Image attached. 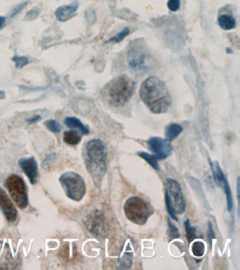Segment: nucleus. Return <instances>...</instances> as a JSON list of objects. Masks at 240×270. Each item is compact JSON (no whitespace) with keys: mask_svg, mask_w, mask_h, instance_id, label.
I'll return each mask as SVG.
<instances>
[{"mask_svg":"<svg viewBox=\"0 0 240 270\" xmlns=\"http://www.w3.org/2000/svg\"><path fill=\"white\" fill-rule=\"evenodd\" d=\"M141 100L152 113H166L171 105L170 96L165 83L155 76H151L142 82L139 90Z\"/></svg>","mask_w":240,"mask_h":270,"instance_id":"obj_1","label":"nucleus"},{"mask_svg":"<svg viewBox=\"0 0 240 270\" xmlns=\"http://www.w3.org/2000/svg\"><path fill=\"white\" fill-rule=\"evenodd\" d=\"M84 160L87 169L93 179H101L107 169L106 145L100 139L90 140L85 146Z\"/></svg>","mask_w":240,"mask_h":270,"instance_id":"obj_2","label":"nucleus"},{"mask_svg":"<svg viewBox=\"0 0 240 270\" xmlns=\"http://www.w3.org/2000/svg\"><path fill=\"white\" fill-rule=\"evenodd\" d=\"M136 87V82L126 75L113 79L106 87L108 101L115 106H124L133 97Z\"/></svg>","mask_w":240,"mask_h":270,"instance_id":"obj_3","label":"nucleus"},{"mask_svg":"<svg viewBox=\"0 0 240 270\" xmlns=\"http://www.w3.org/2000/svg\"><path fill=\"white\" fill-rule=\"evenodd\" d=\"M126 216L130 221L138 225H144L154 213V208L149 202L138 197H131L124 205Z\"/></svg>","mask_w":240,"mask_h":270,"instance_id":"obj_4","label":"nucleus"},{"mask_svg":"<svg viewBox=\"0 0 240 270\" xmlns=\"http://www.w3.org/2000/svg\"><path fill=\"white\" fill-rule=\"evenodd\" d=\"M127 62L130 68L137 75H143L154 66L152 56L141 46H133L128 52Z\"/></svg>","mask_w":240,"mask_h":270,"instance_id":"obj_5","label":"nucleus"},{"mask_svg":"<svg viewBox=\"0 0 240 270\" xmlns=\"http://www.w3.org/2000/svg\"><path fill=\"white\" fill-rule=\"evenodd\" d=\"M59 182L69 199L79 202L85 197L86 185L80 174L74 172H66L61 176Z\"/></svg>","mask_w":240,"mask_h":270,"instance_id":"obj_6","label":"nucleus"},{"mask_svg":"<svg viewBox=\"0 0 240 270\" xmlns=\"http://www.w3.org/2000/svg\"><path fill=\"white\" fill-rule=\"evenodd\" d=\"M5 187L19 208L25 209L28 207L29 195L27 186L21 177L16 174H12L6 179Z\"/></svg>","mask_w":240,"mask_h":270,"instance_id":"obj_7","label":"nucleus"},{"mask_svg":"<svg viewBox=\"0 0 240 270\" xmlns=\"http://www.w3.org/2000/svg\"><path fill=\"white\" fill-rule=\"evenodd\" d=\"M167 190L171 199L176 213L181 214L185 211V202L180 184L175 179H167Z\"/></svg>","mask_w":240,"mask_h":270,"instance_id":"obj_8","label":"nucleus"},{"mask_svg":"<svg viewBox=\"0 0 240 270\" xmlns=\"http://www.w3.org/2000/svg\"><path fill=\"white\" fill-rule=\"evenodd\" d=\"M148 149L158 158L159 160H164L171 156L172 146L170 141L160 137H152L148 140Z\"/></svg>","mask_w":240,"mask_h":270,"instance_id":"obj_9","label":"nucleus"},{"mask_svg":"<svg viewBox=\"0 0 240 270\" xmlns=\"http://www.w3.org/2000/svg\"><path fill=\"white\" fill-rule=\"evenodd\" d=\"M0 209L4 213L8 222L16 221L18 215L17 210L4 189L1 187H0Z\"/></svg>","mask_w":240,"mask_h":270,"instance_id":"obj_10","label":"nucleus"},{"mask_svg":"<svg viewBox=\"0 0 240 270\" xmlns=\"http://www.w3.org/2000/svg\"><path fill=\"white\" fill-rule=\"evenodd\" d=\"M19 166L24 171V173L29 177L31 183L34 185L37 183L38 167H37L35 159L34 157L21 159L19 161Z\"/></svg>","mask_w":240,"mask_h":270,"instance_id":"obj_11","label":"nucleus"},{"mask_svg":"<svg viewBox=\"0 0 240 270\" xmlns=\"http://www.w3.org/2000/svg\"><path fill=\"white\" fill-rule=\"evenodd\" d=\"M78 8V2L76 0L73 1L71 4L60 6L56 11V17L59 21H62V22L68 21V20L73 17Z\"/></svg>","mask_w":240,"mask_h":270,"instance_id":"obj_12","label":"nucleus"},{"mask_svg":"<svg viewBox=\"0 0 240 270\" xmlns=\"http://www.w3.org/2000/svg\"><path fill=\"white\" fill-rule=\"evenodd\" d=\"M64 123L66 126L72 129H78L83 135H87L90 133L88 128L84 126L83 123L75 117H68L66 118Z\"/></svg>","mask_w":240,"mask_h":270,"instance_id":"obj_13","label":"nucleus"},{"mask_svg":"<svg viewBox=\"0 0 240 270\" xmlns=\"http://www.w3.org/2000/svg\"><path fill=\"white\" fill-rule=\"evenodd\" d=\"M218 24L222 29L225 31H230L235 29L236 26V21L235 18L229 15H222L218 18Z\"/></svg>","mask_w":240,"mask_h":270,"instance_id":"obj_14","label":"nucleus"},{"mask_svg":"<svg viewBox=\"0 0 240 270\" xmlns=\"http://www.w3.org/2000/svg\"><path fill=\"white\" fill-rule=\"evenodd\" d=\"M64 141L66 144L75 146L81 141V136L78 132L74 131H66L64 133Z\"/></svg>","mask_w":240,"mask_h":270,"instance_id":"obj_15","label":"nucleus"},{"mask_svg":"<svg viewBox=\"0 0 240 270\" xmlns=\"http://www.w3.org/2000/svg\"><path fill=\"white\" fill-rule=\"evenodd\" d=\"M182 131H183V128L181 126L177 124V123H172L168 127L167 131H166V136L169 141H172V140L176 139Z\"/></svg>","mask_w":240,"mask_h":270,"instance_id":"obj_16","label":"nucleus"},{"mask_svg":"<svg viewBox=\"0 0 240 270\" xmlns=\"http://www.w3.org/2000/svg\"><path fill=\"white\" fill-rule=\"evenodd\" d=\"M138 155L144 161H147L153 169H156V170H159V159L155 155L149 154L147 152H144V151H140V152L138 153Z\"/></svg>","mask_w":240,"mask_h":270,"instance_id":"obj_17","label":"nucleus"},{"mask_svg":"<svg viewBox=\"0 0 240 270\" xmlns=\"http://www.w3.org/2000/svg\"><path fill=\"white\" fill-rule=\"evenodd\" d=\"M184 225L186 231L187 241L189 243H191L197 238L196 228L191 226L190 219H187L184 222Z\"/></svg>","mask_w":240,"mask_h":270,"instance_id":"obj_18","label":"nucleus"},{"mask_svg":"<svg viewBox=\"0 0 240 270\" xmlns=\"http://www.w3.org/2000/svg\"><path fill=\"white\" fill-rule=\"evenodd\" d=\"M165 201L168 212H169L171 217L172 220H175V221H178V219H177L176 215V212H175V208H174L173 204H172L171 199L170 197H169L167 190H166Z\"/></svg>","mask_w":240,"mask_h":270,"instance_id":"obj_19","label":"nucleus"},{"mask_svg":"<svg viewBox=\"0 0 240 270\" xmlns=\"http://www.w3.org/2000/svg\"><path fill=\"white\" fill-rule=\"evenodd\" d=\"M205 243L202 241L194 242L192 244V251L194 256L197 257V258H201L205 255Z\"/></svg>","mask_w":240,"mask_h":270,"instance_id":"obj_20","label":"nucleus"},{"mask_svg":"<svg viewBox=\"0 0 240 270\" xmlns=\"http://www.w3.org/2000/svg\"><path fill=\"white\" fill-rule=\"evenodd\" d=\"M168 226H169L168 235H169V238H170L171 239L173 240L175 239V238H180V233H179L178 229H177L175 225H172L169 218L168 219Z\"/></svg>","mask_w":240,"mask_h":270,"instance_id":"obj_21","label":"nucleus"},{"mask_svg":"<svg viewBox=\"0 0 240 270\" xmlns=\"http://www.w3.org/2000/svg\"><path fill=\"white\" fill-rule=\"evenodd\" d=\"M44 125L52 133H59L62 131V126L55 120H49L44 123Z\"/></svg>","mask_w":240,"mask_h":270,"instance_id":"obj_22","label":"nucleus"},{"mask_svg":"<svg viewBox=\"0 0 240 270\" xmlns=\"http://www.w3.org/2000/svg\"><path fill=\"white\" fill-rule=\"evenodd\" d=\"M13 62L16 64V68H21L29 64V59L26 57H20V56H15L12 58Z\"/></svg>","mask_w":240,"mask_h":270,"instance_id":"obj_23","label":"nucleus"},{"mask_svg":"<svg viewBox=\"0 0 240 270\" xmlns=\"http://www.w3.org/2000/svg\"><path fill=\"white\" fill-rule=\"evenodd\" d=\"M130 29L128 28H126L123 31H121V33H119L117 35L114 36V37H111L109 39V40L108 42H120L123 40L126 36L129 34Z\"/></svg>","mask_w":240,"mask_h":270,"instance_id":"obj_24","label":"nucleus"},{"mask_svg":"<svg viewBox=\"0 0 240 270\" xmlns=\"http://www.w3.org/2000/svg\"><path fill=\"white\" fill-rule=\"evenodd\" d=\"M56 159H57V154H49V156H47L45 159H44L43 163H42V168L44 169H47L49 166H50V165L52 164L54 161H55Z\"/></svg>","mask_w":240,"mask_h":270,"instance_id":"obj_25","label":"nucleus"},{"mask_svg":"<svg viewBox=\"0 0 240 270\" xmlns=\"http://www.w3.org/2000/svg\"><path fill=\"white\" fill-rule=\"evenodd\" d=\"M180 0H169L168 1V7L171 11H176L180 8Z\"/></svg>","mask_w":240,"mask_h":270,"instance_id":"obj_26","label":"nucleus"},{"mask_svg":"<svg viewBox=\"0 0 240 270\" xmlns=\"http://www.w3.org/2000/svg\"><path fill=\"white\" fill-rule=\"evenodd\" d=\"M216 238V235H215L214 232H213V226H212V224L211 222H208V243H210V245H212V242L213 240Z\"/></svg>","mask_w":240,"mask_h":270,"instance_id":"obj_27","label":"nucleus"},{"mask_svg":"<svg viewBox=\"0 0 240 270\" xmlns=\"http://www.w3.org/2000/svg\"><path fill=\"white\" fill-rule=\"evenodd\" d=\"M41 119V116H36L34 117V118H31V119L28 120V122L30 123H34L36 122L39 121Z\"/></svg>","mask_w":240,"mask_h":270,"instance_id":"obj_28","label":"nucleus"},{"mask_svg":"<svg viewBox=\"0 0 240 270\" xmlns=\"http://www.w3.org/2000/svg\"><path fill=\"white\" fill-rule=\"evenodd\" d=\"M23 5L24 4L19 5V6H18V7H16V9H14V11H13V14H11V16H14V15H16L17 13H19V11L23 9V7H24V6H23Z\"/></svg>","mask_w":240,"mask_h":270,"instance_id":"obj_29","label":"nucleus"},{"mask_svg":"<svg viewBox=\"0 0 240 270\" xmlns=\"http://www.w3.org/2000/svg\"><path fill=\"white\" fill-rule=\"evenodd\" d=\"M5 22H6V19L3 16H0V29L4 26Z\"/></svg>","mask_w":240,"mask_h":270,"instance_id":"obj_30","label":"nucleus"},{"mask_svg":"<svg viewBox=\"0 0 240 270\" xmlns=\"http://www.w3.org/2000/svg\"><path fill=\"white\" fill-rule=\"evenodd\" d=\"M5 95L4 92L2 91H0V100L1 99L4 98Z\"/></svg>","mask_w":240,"mask_h":270,"instance_id":"obj_31","label":"nucleus"}]
</instances>
